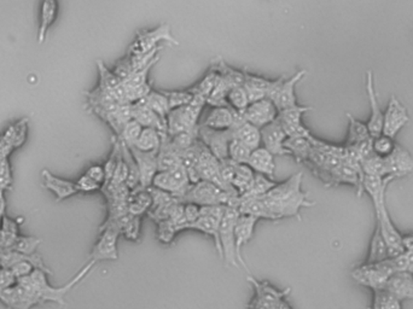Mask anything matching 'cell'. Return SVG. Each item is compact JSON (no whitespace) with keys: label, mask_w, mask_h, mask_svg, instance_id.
I'll return each mask as SVG.
<instances>
[{"label":"cell","mask_w":413,"mask_h":309,"mask_svg":"<svg viewBox=\"0 0 413 309\" xmlns=\"http://www.w3.org/2000/svg\"><path fill=\"white\" fill-rule=\"evenodd\" d=\"M132 155L134 158L138 171H139V177H141V186L143 188H150L152 185V180L158 172L157 168V152L141 151L136 147H130Z\"/></svg>","instance_id":"ac0fdd59"},{"label":"cell","mask_w":413,"mask_h":309,"mask_svg":"<svg viewBox=\"0 0 413 309\" xmlns=\"http://www.w3.org/2000/svg\"><path fill=\"white\" fill-rule=\"evenodd\" d=\"M161 41H166L171 45H179L178 40L172 34L171 25L168 23H163L160 27L155 28L154 31L144 29V31L138 32L134 40L128 47L127 56H143L146 53H150L152 51L163 47V45H158Z\"/></svg>","instance_id":"5b68a950"},{"label":"cell","mask_w":413,"mask_h":309,"mask_svg":"<svg viewBox=\"0 0 413 309\" xmlns=\"http://www.w3.org/2000/svg\"><path fill=\"white\" fill-rule=\"evenodd\" d=\"M410 121L408 109L403 107L401 101L395 96L390 97L388 107L383 116L382 134L390 138H395L403 127Z\"/></svg>","instance_id":"4fadbf2b"},{"label":"cell","mask_w":413,"mask_h":309,"mask_svg":"<svg viewBox=\"0 0 413 309\" xmlns=\"http://www.w3.org/2000/svg\"><path fill=\"white\" fill-rule=\"evenodd\" d=\"M388 247H387V243H386V240L383 238L381 228L376 223L373 238H371V242H370L368 259L365 261V264H377V262H382V261L388 259Z\"/></svg>","instance_id":"1f68e13d"},{"label":"cell","mask_w":413,"mask_h":309,"mask_svg":"<svg viewBox=\"0 0 413 309\" xmlns=\"http://www.w3.org/2000/svg\"><path fill=\"white\" fill-rule=\"evenodd\" d=\"M41 177H43L44 188L55 195L57 202L64 201L67 198L79 193L75 183L66 180V179H62V177H56L47 169H44L41 172Z\"/></svg>","instance_id":"7402d4cb"},{"label":"cell","mask_w":413,"mask_h":309,"mask_svg":"<svg viewBox=\"0 0 413 309\" xmlns=\"http://www.w3.org/2000/svg\"><path fill=\"white\" fill-rule=\"evenodd\" d=\"M365 86H366V93H368L370 106H371V115H370V120L366 123V126H368L371 138H376L382 134L384 112L381 110L379 103H378L377 95H376L375 84H373V74L371 71L366 73Z\"/></svg>","instance_id":"d6986e66"},{"label":"cell","mask_w":413,"mask_h":309,"mask_svg":"<svg viewBox=\"0 0 413 309\" xmlns=\"http://www.w3.org/2000/svg\"><path fill=\"white\" fill-rule=\"evenodd\" d=\"M220 221L222 219L215 218L213 215L208 214H201L200 218L197 219L196 221L187 225V230H196L202 234L211 236L217 247V251L219 256L222 259V245H220V237H219V227H220Z\"/></svg>","instance_id":"4316f807"},{"label":"cell","mask_w":413,"mask_h":309,"mask_svg":"<svg viewBox=\"0 0 413 309\" xmlns=\"http://www.w3.org/2000/svg\"><path fill=\"white\" fill-rule=\"evenodd\" d=\"M303 173H296L284 183L276 184L262 199L271 212L273 221L283 218H300V209L309 208L316 203L308 199L307 193H303Z\"/></svg>","instance_id":"6da1fadb"},{"label":"cell","mask_w":413,"mask_h":309,"mask_svg":"<svg viewBox=\"0 0 413 309\" xmlns=\"http://www.w3.org/2000/svg\"><path fill=\"white\" fill-rule=\"evenodd\" d=\"M271 84H272V80H268L261 76L254 75L248 71H244L243 86L247 91L250 103L268 98V92L271 87Z\"/></svg>","instance_id":"f1b7e54d"},{"label":"cell","mask_w":413,"mask_h":309,"mask_svg":"<svg viewBox=\"0 0 413 309\" xmlns=\"http://www.w3.org/2000/svg\"><path fill=\"white\" fill-rule=\"evenodd\" d=\"M347 116L349 120V131H348L347 142L344 147H357L370 142L373 138L370 136L368 126L363 122L358 121L357 119H354L351 114H347Z\"/></svg>","instance_id":"d6a6232c"},{"label":"cell","mask_w":413,"mask_h":309,"mask_svg":"<svg viewBox=\"0 0 413 309\" xmlns=\"http://www.w3.org/2000/svg\"><path fill=\"white\" fill-rule=\"evenodd\" d=\"M87 177H91L93 182L103 186L106 184V171L102 164H92L85 173Z\"/></svg>","instance_id":"681fc988"},{"label":"cell","mask_w":413,"mask_h":309,"mask_svg":"<svg viewBox=\"0 0 413 309\" xmlns=\"http://www.w3.org/2000/svg\"><path fill=\"white\" fill-rule=\"evenodd\" d=\"M132 117L143 127H152L161 133H167V120L152 112L143 99L132 103Z\"/></svg>","instance_id":"603a6c76"},{"label":"cell","mask_w":413,"mask_h":309,"mask_svg":"<svg viewBox=\"0 0 413 309\" xmlns=\"http://www.w3.org/2000/svg\"><path fill=\"white\" fill-rule=\"evenodd\" d=\"M241 119H243L242 114L232 110L230 107H213L201 125L214 131H227L233 128Z\"/></svg>","instance_id":"2e32d148"},{"label":"cell","mask_w":413,"mask_h":309,"mask_svg":"<svg viewBox=\"0 0 413 309\" xmlns=\"http://www.w3.org/2000/svg\"><path fill=\"white\" fill-rule=\"evenodd\" d=\"M201 215V207L193 203H184V227L182 231L187 230V225L196 221Z\"/></svg>","instance_id":"c3c4849f"},{"label":"cell","mask_w":413,"mask_h":309,"mask_svg":"<svg viewBox=\"0 0 413 309\" xmlns=\"http://www.w3.org/2000/svg\"><path fill=\"white\" fill-rule=\"evenodd\" d=\"M96 264L92 262H87L85 267L80 269V272L76 274L74 278L71 279L69 283H67L63 286L55 288L47 282V273L43 272L40 269H34L33 273L27 275L25 278H21L17 280L19 284L25 286L36 299V304H60V306H66V296L71 290L74 289L76 285L81 283L84 279L90 274L92 269H95Z\"/></svg>","instance_id":"7a4b0ae2"},{"label":"cell","mask_w":413,"mask_h":309,"mask_svg":"<svg viewBox=\"0 0 413 309\" xmlns=\"http://www.w3.org/2000/svg\"><path fill=\"white\" fill-rule=\"evenodd\" d=\"M12 186V172H11L9 158H0V190L8 191Z\"/></svg>","instance_id":"bcb514c9"},{"label":"cell","mask_w":413,"mask_h":309,"mask_svg":"<svg viewBox=\"0 0 413 309\" xmlns=\"http://www.w3.org/2000/svg\"><path fill=\"white\" fill-rule=\"evenodd\" d=\"M152 206V193H149V188L138 186L134 190H131L128 199H127L128 213L141 218L144 214L149 212Z\"/></svg>","instance_id":"83f0119b"},{"label":"cell","mask_w":413,"mask_h":309,"mask_svg":"<svg viewBox=\"0 0 413 309\" xmlns=\"http://www.w3.org/2000/svg\"><path fill=\"white\" fill-rule=\"evenodd\" d=\"M373 308L370 309H401V301L388 290H373Z\"/></svg>","instance_id":"74e56055"},{"label":"cell","mask_w":413,"mask_h":309,"mask_svg":"<svg viewBox=\"0 0 413 309\" xmlns=\"http://www.w3.org/2000/svg\"><path fill=\"white\" fill-rule=\"evenodd\" d=\"M206 104L204 99L193 97V101L190 104L172 109L167 116V134L173 137L179 133L198 128V120Z\"/></svg>","instance_id":"277c9868"},{"label":"cell","mask_w":413,"mask_h":309,"mask_svg":"<svg viewBox=\"0 0 413 309\" xmlns=\"http://www.w3.org/2000/svg\"><path fill=\"white\" fill-rule=\"evenodd\" d=\"M166 95L169 104V109H176V108L184 107L190 104L193 101V93L191 90H182V91H162Z\"/></svg>","instance_id":"ee69618b"},{"label":"cell","mask_w":413,"mask_h":309,"mask_svg":"<svg viewBox=\"0 0 413 309\" xmlns=\"http://www.w3.org/2000/svg\"><path fill=\"white\" fill-rule=\"evenodd\" d=\"M287 136L278 120L261 128V144L274 156L289 155L285 149Z\"/></svg>","instance_id":"9a60e30c"},{"label":"cell","mask_w":413,"mask_h":309,"mask_svg":"<svg viewBox=\"0 0 413 309\" xmlns=\"http://www.w3.org/2000/svg\"><path fill=\"white\" fill-rule=\"evenodd\" d=\"M227 107L231 108L232 110L242 114L249 107L250 101L248 97L247 91L243 85L241 86L232 87L228 91L226 97Z\"/></svg>","instance_id":"d590c367"},{"label":"cell","mask_w":413,"mask_h":309,"mask_svg":"<svg viewBox=\"0 0 413 309\" xmlns=\"http://www.w3.org/2000/svg\"><path fill=\"white\" fill-rule=\"evenodd\" d=\"M176 234H179V228L171 219L157 223V237L162 243L171 244L176 238Z\"/></svg>","instance_id":"f6af8a7d"},{"label":"cell","mask_w":413,"mask_h":309,"mask_svg":"<svg viewBox=\"0 0 413 309\" xmlns=\"http://www.w3.org/2000/svg\"><path fill=\"white\" fill-rule=\"evenodd\" d=\"M40 243V238L32 237V236H21L20 234L16 238L15 243L10 250H15L17 253L25 254V255H32V254L36 253Z\"/></svg>","instance_id":"7bdbcfd3"},{"label":"cell","mask_w":413,"mask_h":309,"mask_svg":"<svg viewBox=\"0 0 413 309\" xmlns=\"http://www.w3.org/2000/svg\"><path fill=\"white\" fill-rule=\"evenodd\" d=\"M0 302L9 309H31L38 306L34 296L19 283L0 291Z\"/></svg>","instance_id":"ffe728a7"},{"label":"cell","mask_w":413,"mask_h":309,"mask_svg":"<svg viewBox=\"0 0 413 309\" xmlns=\"http://www.w3.org/2000/svg\"><path fill=\"white\" fill-rule=\"evenodd\" d=\"M276 184L277 183L272 182L270 177H265V175L257 173V174H255V179H254V182H252L250 188L248 190L247 193H244V195L239 198L262 197V196H265L271 188H274Z\"/></svg>","instance_id":"f35d334b"},{"label":"cell","mask_w":413,"mask_h":309,"mask_svg":"<svg viewBox=\"0 0 413 309\" xmlns=\"http://www.w3.org/2000/svg\"><path fill=\"white\" fill-rule=\"evenodd\" d=\"M198 139L219 161L228 158V145L232 140V128L227 131H214L200 125Z\"/></svg>","instance_id":"7c38bea8"},{"label":"cell","mask_w":413,"mask_h":309,"mask_svg":"<svg viewBox=\"0 0 413 309\" xmlns=\"http://www.w3.org/2000/svg\"><path fill=\"white\" fill-rule=\"evenodd\" d=\"M406 251H408V253H413V244L408 249V250H406Z\"/></svg>","instance_id":"11a10c76"},{"label":"cell","mask_w":413,"mask_h":309,"mask_svg":"<svg viewBox=\"0 0 413 309\" xmlns=\"http://www.w3.org/2000/svg\"><path fill=\"white\" fill-rule=\"evenodd\" d=\"M143 101H145L146 106L150 108L152 112H156L158 116L167 120L168 112H171V109H169V104H168L166 95L163 92L152 90Z\"/></svg>","instance_id":"8d00e7d4"},{"label":"cell","mask_w":413,"mask_h":309,"mask_svg":"<svg viewBox=\"0 0 413 309\" xmlns=\"http://www.w3.org/2000/svg\"><path fill=\"white\" fill-rule=\"evenodd\" d=\"M247 164L252 168L254 172L262 174L270 179H272L274 171H276L274 155H272L268 149H265L263 147L252 150Z\"/></svg>","instance_id":"d4e9b609"},{"label":"cell","mask_w":413,"mask_h":309,"mask_svg":"<svg viewBox=\"0 0 413 309\" xmlns=\"http://www.w3.org/2000/svg\"><path fill=\"white\" fill-rule=\"evenodd\" d=\"M312 137L287 138L285 149L289 152V155L295 158L298 162L307 163L313 150Z\"/></svg>","instance_id":"f546056e"},{"label":"cell","mask_w":413,"mask_h":309,"mask_svg":"<svg viewBox=\"0 0 413 309\" xmlns=\"http://www.w3.org/2000/svg\"><path fill=\"white\" fill-rule=\"evenodd\" d=\"M58 12V1L57 0H43L41 1L40 27L38 32V42L43 44L47 36V32L54 25Z\"/></svg>","instance_id":"4dcf8cb0"},{"label":"cell","mask_w":413,"mask_h":309,"mask_svg":"<svg viewBox=\"0 0 413 309\" xmlns=\"http://www.w3.org/2000/svg\"><path fill=\"white\" fill-rule=\"evenodd\" d=\"M408 253V273L413 274V253Z\"/></svg>","instance_id":"db71d44e"},{"label":"cell","mask_w":413,"mask_h":309,"mask_svg":"<svg viewBox=\"0 0 413 309\" xmlns=\"http://www.w3.org/2000/svg\"><path fill=\"white\" fill-rule=\"evenodd\" d=\"M311 110H312L311 107H303V106L296 104L294 107L287 108L278 112L277 120L284 128L287 138L312 137L311 132L303 123V114L311 112Z\"/></svg>","instance_id":"8fae6325"},{"label":"cell","mask_w":413,"mask_h":309,"mask_svg":"<svg viewBox=\"0 0 413 309\" xmlns=\"http://www.w3.org/2000/svg\"><path fill=\"white\" fill-rule=\"evenodd\" d=\"M239 217L237 207H227L226 212L222 217L219 227V237L222 250V260L225 264L239 269L237 255H236V243H235V225Z\"/></svg>","instance_id":"9c48e42d"},{"label":"cell","mask_w":413,"mask_h":309,"mask_svg":"<svg viewBox=\"0 0 413 309\" xmlns=\"http://www.w3.org/2000/svg\"><path fill=\"white\" fill-rule=\"evenodd\" d=\"M252 149H249L247 145L239 142L237 139L232 138L230 145H228V158L233 162L239 163V164H247L252 153Z\"/></svg>","instance_id":"60d3db41"},{"label":"cell","mask_w":413,"mask_h":309,"mask_svg":"<svg viewBox=\"0 0 413 309\" xmlns=\"http://www.w3.org/2000/svg\"><path fill=\"white\" fill-rule=\"evenodd\" d=\"M0 230H3L6 234L19 236L20 234V223H17V220H12L5 215L0 225Z\"/></svg>","instance_id":"816d5d0a"},{"label":"cell","mask_w":413,"mask_h":309,"mask_svg":"<svg viewBox=\"0 0 413 309\" xmlns=\"http://www.w3.org/2000/svg\"><path fill=\"white\" fill-rule=\"evenodd\" d=\"M143 128L144 127L141 126V123H138L134 120H131L127 123L126 126L122 128L121 133H120V136H117V138L122 143H125L128 147H136L138 138L141 136Z\"/></svg>","instance_id":"b9f144b4"},{"label":"cell","mask_w":413,"mask_h":309,"mask_svg":"<svg viewBox=\"0 0 413 309\" xmlns=\"http://www.w3.org/2000/svg\"><path fill=\"white\" fill-rule=\"evenodd\" d=\"M232 138L243 143L249 149L255 150L261 145V129L244 119H241L232 128Z\"/></svg>","instance_id":"484cf974"},{"label":"cell","mask_w":413,"mask_h":309,"mask_svg":"<svg viewBox=\"0 0 413 309\" xmlns=\"http://www.w3.org/2000/svg\"><path fill=\"white\" fill-rule=\"evenodd\" d=\"M397 143L394 140V138L388 137V136H384L381 134L378 137L373 138V142H371V147H373V152L378 156V158H388L389 155L393 153L395 147H397Z\"/></svg>","instance_id":"ab89813d"},{"label":"cell","mask_w":413,"mask_h":309,"mask_svg":"<svg viewBox=\"0 0 413 309\" xmlns=\"http://www.w3.org/2000/svg\"><path fill=\"white\" fill-rule=\"evenodd\" d=\"M75 184L76 188H78V193H91L102 190L101 185L97 184L96 182H93L91 177H87L86 174L81 175V177L76 180Z\"/></svg>","instance_id":"7dc6e473"},{"label":"cell","mask_w":413,"mask_h":309,"mask_svg":"<svg viewBox=\"0 0 413 309\" xmlns=\"http://www.w3.org/2000/svg\"><path fill=\"white\" fill-rule=\"evenodd\" d=\"M162 134L156 128L144 127L141 136L138 138L136 147L141 151L158 152L162 144Z\"/></svg>","instance_id":"836d02e7"},{"label":"cell","mask_w":413,"mask_h":309,"mask_svg":"<svg viewBox=\"0 0 413 309\" xmlns=\"http://www.w3.org/2000/svg\"><path fill=\"white\" fill-rule=\"evenodd\" d=\"M257 173L252 171V168L248 164H239L237 163L236 171H235V177L232 182V188L237 191L239 197L244 193H247L248 190L252 186V182L255 179Z\"/></svg>","instance_id":"e575fe53"},{"label":"cell","mask_w":413,"mask_h":309,"mask_svg":"<svg viewBox=\"0 0 413 309\" xmlns=\"http://www.w3.org/2000/svg\"><path fill=\"white\" fill-rule=\"evenodd\" d=\"M386 290L398 297L400 301L413 299V274L405 272H395L389 277L386 284Z\"/></svg>","instance_id":"cb8c5ba5"},{"label":"cell","mask_w":413,"mask_h":309,"mask_svg":"<svg viewBox=\"0 0 413 309\" xmlns=\"http://www.w3.org/2000/svg\"><path fill=\"white\" fill-rule=\"evenodd\" d=\"M278 112L274 103L268 98H263L261 101L250 103L249 107L242 112V116L246 121L261 129L262 127L268 126L277 120Z\"/></svg>","instance_id":"5bb4252c"},{"label":"cell","mask_w":413,"mask_h":309,"mask_svg":"<svg viewBox=\"0 0 413 309\" xmlns=\"http://www.w3.org/2000/svg\"><path fill=\"white\" fill-rule=\"evenodd\" d=\"M16 283H17V278H16L15 274L12 273L11 269L0 267V291L9 289Z\"/></svg>","instance_id":"f907efd6"},{"label":"cell","mask_w":413,"mask_h":309,"mask_svg":"<svg viewBox=\"0 0 413 309\" xmlns=\"http://www.w3.org/2000/svg\"><path fill=\"white\" fill-rule=\"evenodd\" d=\"M394 273L389 258L377 264H363L352 271V277L358 284L368 289H384L389 277Z\"/></svg>","instance_id":"52a82bcc"},{"label":"cell","mask_w":413,"mask_h":309,"mask_svg":"<svg viewBox=\"0 0 413 309\" xmlns=\"http://www.w3.org/2000/svg\"><path fill=\"white\" fill-rule=\"evenodd\" d=\"M257 219L249 217V215H243L239 214L236 225H235V243H236V255H237V261L239 266H242L246 271H249L246 261L243 259L242 249L249 243V240L252 238V234L255 231Z\"/></svg>","instance_id":"e0dca14e"},{"label":"cell","mask_w":413,"mask_h":309,"mask_svg":"<svg viewBox=\"0 0 413 309\" xmlns=\"http://www.w3.org/2000/svg\"><path fill=\"white\" fill-rule=\"evenodd\" d=\"M101 236L92 248L88 262L97 264L101 261H116L119 259L117 240L120 237V228L115 223H106L102 225Z\"/></svg>","instance_id":"8992f818"},{"label":"cell","mask_w":413,"mask_h":309,"mask_svg":"<svg viewBox=\"0 0 413 309\" xmlns=\"http://www.w3.org/2000/svg\"><path fill=\"white\" fill-rule=\"evenodd\" d=\"M306 74L307 71L301 69L289 79H284V76H281L277 80H272L271 87L268 92V98L274 103L278 112L298 104L295 96V87L303 80Z\"/></svg>","instance_id":"ba28073f"},{"label":"cell","mask_w":413,"mask_h":309,"mask_svg":"<svg viewBox=\"0 0 413 309\" xmlns=\"http://www.w3.org/2000/svg\"><path fill=\"white\" fill-rule=\"evenodd\" d=\"M180 202L193 203L200 207L224 204V206L238 208L239 195L236 191L224 190L211 182L200 180L197 183L191 184V186L182 196Z\"/></svg>","instance_id":"3957f363"},{"label":"cell","mask_w":413,"mask_h":309,"mask_svg":"<svg viewBox=\"0 0 413 309\" xmlns=\"http://www.w3.org/2000/svg\"><path fill=\"white\" fill-rule=\"evenodd\" d=\"M384 163L387 175L400 177L413 173V158L408 150H405L399 144L392 155L384 158Z\"/></svg>","instance_id":"44dd1931"},{"label":"cell","mask_w":413,"mask_h":309,"mask_svg":"<svg viewBox=\"0 0 413 309\" xmlns=\"http://www.w3.org/2000/svg\"><path fill=\"white\" fill-rule=\"evenodd\" d=\"M6 210V199H5V191L4 190H0V225L3 221V218L5 217Z\"/></svg>","instance_id":"f5cc1de1"},{"label":"cell","mask_w":413,"mask_h":309,"mask_svg":"<svg viewBox=\"0 0 413 309\" xmlns=\"http://www.w3.org/2000/svg\"><path fill=\"white\" fill-rule=\"evenodd\" d=\"M191 184L187 168L182 164L168 172H157L152 180V186L172 193L174 197L180 201L189 188L191 186Z\"/></svg>","instance_id":"30bf717a"}]
</instances>
